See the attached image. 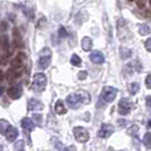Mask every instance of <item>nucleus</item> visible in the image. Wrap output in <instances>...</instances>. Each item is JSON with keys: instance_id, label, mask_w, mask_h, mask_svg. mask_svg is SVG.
<instances>
[{"instance_id": "nucleus-1", "label": "nucleus", "mask_w": 151, "mask_h": 151, "mask_svg": "<svg viewBox=\"0 0 151 151\" xmlns=\"http://www.w3.org/2000/svg\"><path fill=\"white\" fill-rule=\"evenodd\" d=\"M47 86V76L43 73H37L33 76V82L31 88L37 92H41L43 91Z\"/></svg>"}, {"instance_id": "nucleus-2", "label": "nucleus", "mask_w": 151, "mask_h": 151, "mask_svg": "<svg viewBox=\"0 0 151 151\" xmlns=\"http://www.w3.org/2000/svg\"><path fill=\"white\" fill-rule=\"evenodd\" d=\"M51 63V50L49 48H43L40 51V58H39V67L45 69L50 66Z\"/></svg>"}, {"instance_id": "nucleus-3", "label": "nucleus", "mask_w": 151, "mask_h": 151, "mask_svg": "<svg viewBox=\"0 0 151 151\" xmlns=\"http://www.w3.org/2000/svg\"><path fill=\"white\" fill-rule=\"evenodd\" d=\"M73 134H74V137L76 139L77 142L80 143H85L90 140V133L89 131L84 127H81V126H76L73 129Z\"/></svg>"}, {"instance_id": "nucleus-4", "label": "nucleus", "mask_w": 151, "mask_h": 151, "mask_svg": "<svg viewBox=\"0 0 151 151\" xmlns=\"http://www.w3.org/2000/svg\"><path fill=\"white\" fill-rule=\"evenodd\" d=\"M118 91L116 88H113V86H105L102 91H101V94H100V98L102 99L105 102H113L116 96H117Z\"/></svg>"}, {"instance_id": "nucleus-5", "label": "nucleus", "mask_w": 151, "mask_h": 151, "mask_svg": "<svg viewBox=\"0 0 151 151\" xmlns=\"http://www.w3.org/2000/svg\"><path fill=\"white\" fill-rule=\"evenodd\" d=\"M132 108H133V104L129 101V99L123 98L118 104V113L121 115H127V114L131 113Z\"/></svg>"}, {"instance_id": "nucleus-6", "label": "nucleus", "mask_w": 151, "mask_h": 151, "mask_svg": "<svg viewBox=\"0 0 151 151\" xmlns=\"http://www.w3.org/2000/svg\"><path fill=\"white\" fill-rule=\"evenodd\" d=\"M23 93V89H22V85H19V84H16V85H12V86H9L7 89V94L9 98L14 99H19L21 98V96H22Z\"/></svg>"}, {"instance_id": "nucleus-7", "label": "nucleus", "mask_w": 151, "mask_h": 151, "mask_svg": "<svg viewBox=\"0 0 151 151\" xmlns=\"http://www.w3.org/2000/svg\"><path fill=\"white\" fill-rule=\"evenodd\" d=\"M66 101H67L68 106L70 108H73V109H76V108H78L80 105H82V100H81L80 96L76 92L68 94L67 98H66Z\"/></svg>"}, {"instance_id": "nucleus-8", "label": "nucleus", "mask_w": 151, "mask_h": 151, "mask_svg": "<svg viewBox=\"0 0 151 151\" xmlns=\"http://www.w3.org/2000/svg\"><path fill=\"white\" fill-rule=\"evenodd\" d=\"M114 131H115V129H114L113 125H110V124H102L98 132V136L101 137V139H108L114 133Z\"/></svg>"}, {"instance_id": "nucleus-9", "label": "nucleus", "mask_w": 151, "mask_h": 151, "mask_svg": "<svg viewBox=\"0 0 151 151\" xmlns=\"http://www.w3.org/2000/svg\"><path fill=\"white\" fill-rule=\"evenodd\" d=\"M90 60L94 64H97V65H101V64L105 63V56L100 51L96 50V51H92L90 53Z\"/></svg>"}, {"instance_id": "nucleus-10", "label": "nucleus", "mask_w": 151, "mask_h": 151, "mask_svg": "<svg viewBox=\"0 0 151 151\" xmlns=\"http://www.w3.org/2000/svg\"><path fill=\"white\" fill-rule=\"evenodd\" d=\"M21 125H22L23 129L25 131V132H32L33 129H35V124H34V122L30 119V118H27V117H24L22 121H21Z\"/></svg>"}, {"instance_id": "nucleus-11", "label": "nucleus", "mask_w": 151, "mask_h": 151, "mask_svg": "<svg viewBox=\"0 0 151 151\" xmlns=\"http://www.w3.org/2000/svg\"><path fill=\"white\" fill-rule=\"evenodd\" d=\"M25 55L23 52H19L15 58L12 60V66L10 67H14V68H23V64L25 61Z\"/></svg>"}, {"instance_id": "nucleus-12", "label": "nucleus", "mask_w": 151, "mask_h": 151, "mask_svg": "<svg viewBox=\"0 0 151 151\" xmlns=\"http://www.w3.org/2000/svg\"><path fill=\"white\" fill-rule=\"evenodd\" d=\"M43 108H45L43 104L35 98L31 99L29 104H27V109L29 110H42Z\"/></svg>"}, {"instance_id": "nucleus-13", "label": "nucleus", "mask_w": 151, "mask_h": 151, "mask_svg": "<svg viewBox=\"0 0 151 151\" xmlns=\"http://www.w3.org/2000/svg\"><path fill=\"white\" fill-rule=\"evenodd\" d=\"M76 93L80 96V98H81V100H82V104H84V105H88V104H90V102H91V96H90V93H89L88 91L77 90V91H76Z\"/></svg>"}, {"instance_id": "nucleus-14", "label": "nucleus", "mask_w": 151, "mask_h": 151, "mask_svg": "<svg viewBox=\"0 0 151 151\" xmlns=\"http://www.w3.org/2000/svg\"><path fill=\"white\" fill-rule=\"evenodd\" d=\"M5 135H6L7 141H9V142H14L16 139H17V136H18V129H15V127H10V129L7 131V133H6Z\"/></svg>"}, {"instance_id": "nucleus-15", "label": "nucleus", "mask_w": 151, "mask_h": 151, "mask_svg": "<svg viewBox=\"0 0 151 151\" xmlns=\"http://www.w3.org/2000/svg\"><path fill=\"white\" fill-rule=\"evenodd\" d=\"M55 111L58 115H65L67 113V109L64 105V102L61 100H57V102L55 104Z\"/></svg>"}, {"instance_id": "nucleus-16", "label": "nucleus", "mask_w": 151, "mask_h": 151, "mask_svg": "<svg viewBox=\"0 0 151 151\" xmlns=\"http://www.w3.org/2000/svg\"><path fill=\"white\" fill-rule=\"evenodd\" d=\"M13 35H14V41H13V43L15 45L16 48H21L23 47V40H22V37H21V34H19V32L17 29H14L13 31Z\"/></svg>"}, {"instance_id": "nucleus-17", "label": "nucleus", "mask_w": 151, "mask_h": 151, "mask_svg": "<svg viewBox=\"0 0 151 151\" xmlns=\"http://www.w3.org/2000/svg\"><path fill=\"white\" fill-rule=\"evenodd\" d=\"M132 50L129 49V48H126V47H121L119 48V56H121V58L123 60H126V59H129L132 57Z\"/></svg>"}, {"instance_id": "nucleus-18", "label": "nucleus", "mask_w": 151, "mask_h": 151, "mask_svg": "<svg viewBox=\"0 0 151 151\" xmlns=\"http://www.w3.org/2000/svg\"><path fill=\"white\" fill-rule=\"evenodd\" d=\"M92 40L91 38L89 37H84L82 39V49H83L84 51H90L91 49H92Z\"/></svg>"}, {"instance_id": "nucleus-19", "label": "nucleus", "mask_w": 151, "mask_h": 151, "mask_svg": "<svg viewBox=\"0 0 151 151\" xmlns=\"http://www.w3.org/2000/svg\"><path fill=\"white\" fill-rule=\"evenodd\" d=\"M9 129H10V123L6 119H0V133L6 134Z\"/></svg>"}, {"instance_id": "nucleus-20", "label": "nucleus", "mask_w": 151, "mask_h": 151, "mask_svg": "<svg viewBox=\"0 0 151 151\" xmlns=\"http://www.w3.org/2000/svg\"><path fill=\"white\" fill-rule=\"evenodd\" d=\"M70 64L73 66H76V67H80L82 65V59L80 58V56H77L76 53H74L72 57H70Z\"/></svg>"}, {"instance_id": "nucleus-21", "label": "nucleus", "mask_w": 151, "mask_h": 151, "mask_svg": "<svg viewBox=\"0 0 151 151\" xmlns=\"http://www.w3.org/2000/svg\"><path fill=\"white\" fill-rule=\"evenodd\" d=\"M143 143L147 149H151V132H147L143 136Z\"/></svg>"}, {"instance_id": "nucleus-22", "label": "nucleus", "mask_w": 151, "mask_h": 151, "mask_svg": "<svg viewBox=\"0 0 151 151\" xmlns=\"http://www.w3.org/2000/svg\"><path fill=\"white\" fill-rule=\"evenodd\" d=\"M139 33H140V35H142V37H145V35H148V34L150 33V27H149L147 24H142V25H140Z\"/></svg>"}, {"instance_id": "nucleus-23", "label": "nucleus", "mask_w": 151, "mask_h": 151, "mask_svg": "<svg viewBox=\"0 0 151 151\" xmlns=\"http://www.w3.org/2000/svg\"><path fill=\"white\" fill-rule=\"evenodd\" d=\"M129 93L132 94V96H134V94H136L137 92H139V90H140V84L139 83H132V84H129Z\"/></svg>"}, {"instance_id": "nucleus-24", "label": "nucleus", "mask_w": 151, "mask_h": 151, "mask_svg": "<svg viewBox=\"0 0 151 151\" xmlns=\"http://www.w3.org/2000/svg\"><path fill=\"white\" fill-rule=\"evenodd\" d=\"M14 148L15 150H24V141L23 140L17 141L16 143H14Z\"/></svg>"}, {"instance_id": "nucleus-25", "label": "nucleus", "mask_w": 151, "mask_h": 151, "mask_svg": "<svg viewBox=\"0 0 151 151\" xmlns=\"http://www.w3.org/2000/svg\"><path fill=\"white\" fill-rule=\"evenodd\" d=\"M58 35H59V38H66V37L68 35V34H67V31H66V29L61 26L60 29L58 30Z\"/></svg>"}, {"instance_id": "nucleus-26", "label": "nucleus", "mask_w": 151, "mask_h": 151, "mask_svg": "<svg viewBox=\"0 0 151 151\" xmlns=\"http://www.w3.org/2000/svg\"><path fill=\"white\" fill-rule=\"evenodd\" d=\"M86 76H88L86 70H81V72H78V74H77V78L81 80V81H83V80L86 78Z\"/></svg>"}, {"instance_id": "nucleus-27", "label": "nucleus", "mask_w": 151, "mask_h": 151, "mask_svg": "<svg viewBox=\"0 0 151 151\" xmlns=\"http://www.w3.org/2000/svg\"><path fill=\"white\" fill-rule=\"evenodd\" d=\"M33 119L35 121V123H37V124L41 125V124H42V115H38V114H34V115H33Z\"/></svg>"}, {"instance_id": "nucleus-28", "label": "nucleus", "mask_w": 151, "mask_h": 151, "mask_svg": "<svg viewBox=\"0 0 151 151\" xmlns=\"http://www.w3.org/2000/svg\"><path fill=\"white\" fill-rule=\"evenodd\" d=\"M145 86L148 89H151V74H149L145 77Z\"/></svg>"}, {"instance_id": "nucleus-29", "label": "nucleus", "mask_w": 151, "mask_h": 151, "mask_svg": "<svg viewBox=\"0 0 151 151\" xmlns=\"http://www.w3.org/2000/svg\"><path fill=\"white\" fill-rule=\"evenodd\" d=\"M136 4H137V7L139 8H144V6H145V0H137Z\"/></svg>"}, {"instance_id": "nucleus-30", "label": "nucleus", "mask_w": 151, "mask_h": 151, "mask_svg": "<svg viewBox=\"0 0 151 151\" xmlns=\"http://www.w3.org/2000/svg\"><path fill=\"white\" fill-rule=\"evenodd\" d=\"M145 48L148 51H151V38L145 41Z\"/></svg>"}, {"instance_id": "nucleus-31", "label": "nucleus", "mask_w": 151, "mask_h": 151, "mask_svg": "<svg viewBox=\"0 0 151 151\" xmlns=\"http://www.w3.org/2000/svg\"><path fill=\"white\" fill-rule=\"evenodd\" d=\"M145 104H147V107H148V108H151V97L150 96H148V97L145 98Z\"/></svg>"}, {"instance_id": "nucleus-32", "label": "nucleus", "mask_w": 151, "mask_h": 151, "mask_svg": "<svg viewBox=\"0 0 151 151\" xmlns=\"http://www.w3.org/2000/svg\"><path fill=\"white\" fill-rule=\"evenodd\" d=\"M55 147H56L57 149H59V150H64V149H66V148H64V147L61 145V142H59V141H57V144H55Z\"/></svg>"}, {"instance_id": "nucleus-33", "label": "nucleus", "mask_w": 151, "mask_h": 151, "mask_svg": "<svg viewBox=\"0 0 151 151\" xmlns=\"http://www.w3.org/2000/svg\"><path fill=\"white\" fill-rule=\"evenodd\" d=\"M133 127H134V131H137V129H139V127H137V126H135V125H134ZM127 133H129V135H131V133H133V129H129V131H127Z\"/></svg>"}, {"instance_id": "nucleus-34", "label": "nucleus", "mask_w": 151, "mask_h": 151, "mask_svg": "<svg viewBox=\"0 0 151 151\" xmlns=\"http://www.w3.org/2000/svg\"><path fill=\"white\" fill-rule=\"evenodd\" d=\"M145 15H147V18H149V19H150L151 18V12L150 10H147V12H145Z\"/></svg>"}, {"instance_id": "nucleus-35", "label": "nucleus", "mask_w": 151, "mask_h": 151, "mask_svg": "<svg viewBox=\"0 0 151 151\" xmlns=\"http://www.w3.org/2000/svg\"><path fill=\"white\" fill-rule=\"evenodd\" d=\"M6 25H7V24L5 22H1V30H6V27H7Z\"/></svg>"}, {"instance_id": "nucleus-36", "label": "nucleus", "mask_w": 151, "mask_h": 151, "mask_svg": "<svg viewBox=\"0 0 151 151\" xmlns=\"http://www.w3.org/2000/svg\"><path fill=\"white\" fill-rule=\"evenodd\" d=\"M4 77H5V75H4V73H2V70H0V82L4 80Z\"/></svg>"}, {"instance_id": "nucleus-37", "label": "nucleus", "mask_w": 151, "mask_h": 151, "mask_svg": "<svg viewBox=\"0 0 151 151\" xmlns=\"http://www.w3.org/2000/svg\"><path fill=\"white\" fill-rule=\"evenodd\" d=\"M4 91H5V89H4V86H1V85H0V97L2 96V93H4Z\"/></svg>"}, {"instance_id": "nucleus-38", "label": "nucleus", "mask_w": 151, "mask_h": 151, "mask_svg": "<svg viewBox=\"0 0 151 151\" xmlns=\"http://www.w3.org/2000/svg\"><path fill=\"white\" fill-rule=\"evenodd\" d=\"M148 127H149V129H151V119L148 122Z\"/></svg>"}, {"instance_id": "nucleus-39", "label": "nucleus", "mask_w": 151, "mask_h": 151, "mask_svg": "<svg viewBox=\"0 0 151 151\" xmlns=\"http://www.w3.org/2000/svg\"><path fill=\"white\" fill-rule=\"evenodd\" d=\"M2 149H4V147H2L1 144H0V150H2Z\"/></svg>"}, {"instance_id": "nucleus-40", "label": "nucleus", "mask_w": 151, "mask_h": 151, "mask_svg": "<svg viewBox=\"0 0 151 151\" xmlns=\"http://www.w3.org/2000/svg\"><path fill=\"white\" fill-rule=\"evenodd\" d=\"M149 2H150V6H151V0H149Z\"/></svg>"}, {"instance_id": "nucleus-41", "label": "nucleus", "mask_w": 151, "mask_h": 151, "mask_svg": "<svg viewBox=\"0 0 151 151\" xmlns=\"http://www.w3.org/2000/svg\"><path fill=\"white\" fill-rule=\"evenodd\" d=\"M127 1H133V0H127Z\"/></svg>"}]
</instances>
